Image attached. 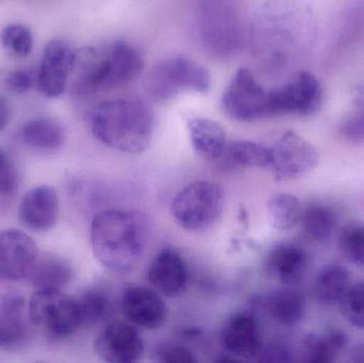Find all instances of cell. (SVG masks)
Instances as JSON below:
<instances>
[{
    "instance_id": "cell-29",
    "label": "cell",
    "mask_w": 364,
    "mask_h": 363,
    "mask_svg": "<svg viewBox=\"0 0 364 363\" xmlns=\"http://www.w3.org/2000/svg\"><path fill=\"white\" fill-rule=\"evenodd\" d=\"M83 327L97 325L110 318L112 313V300L104 288L94 287L85 290L78 298Z\"/></svg>"
},
{
    "instance_id": "cell-38",
    "label": "cell",
    "mask_w": 364,
    "mask_h": 363,
    "mask_svg": "<svg viewBox=\"0 0 364 363\" xmlns=\"http://www.w3.org/2000/svg\"><path fill=\"white\" fill-rule=\"evenodd\" d=\"M10 119V109L4 98L0 97V132L8 125Z\"/></svg>"
},
{
    "instance_id": "cell-15",
    "label": "cell",
    "mask_w": 364,
    "mask_h": 363,
    "mask_svg": "<svg viewBox=\"0 0 364 363\" xmlns=\"http://www.w3.org/2000/svg\"><path fill=\"white\" fill-rule=\"evenodd\" d=\"M149 285L162 296H181L190 281L188 264L173 247H164L154 257L146 273Z\"/></svg>"
},
{
    "instance_id": "cell-34",
    "label": "cell",
    "mask_w": 364,
    "mask_h": 363,
    "mask_svg": "<svg viewBox=\"0 0 364 363\" xmlns=\"http://www.w3.org/2000/svg\"><path fill=\"white\" fill-rule=\"evenodd\" d=\"M256 360L260 362H293V354L284 343L271 342L262 345Z\"/></svg>"
},
{
    "instance_id": "cell-11",
    "label": "cell",
    "mask_w": 364,
    "mask_h": 363,
    "mask_svg": "<svg viewBox=\"0 0 364 363\" xmlns=\"http://www.w3.org/2000/svg\"><path fill=\"white\" fill-rule=\"evenodd\" d=\"M94 351L105 362L134 363L144 355V341L138 327L132 323L114 322L96 337Z\"/></svg>"
},
{
    "instance_id": "cell-25",
    "label": "cell",
    "mask_w": 364,
    "mask_h": 363,
    "mask_svg": "<svg viewBox=\"0 0 364 363\" xmlns=\"http://www.w3.org/2000/svg\"><path fill=\"white\" fill-rule=\"evenodd\" d=\"M348 343V336L340 330L325 334H309L303 341L304 360L311 363L335 362L337 354Z\"/></svg>"
},
{
    "instance_id": "cell-12",
    "label": "cell",
    "mask_w": 364,
    "mask_h": 363,
    "mask_svg": "<svg viewBox=\"0 0 364 363\" xmlns=\"http://www.w3.org/2000/svg\"><path fill=\"white\" fill-rule=\"evenodd\" d=\"M76 50L63 40H51L43 51L38 76L41 93L47 98L60 97L65 91L68 78L74 72Z\"/></svg>"
},
{
    "instance_id": "cell-9",
    "label": "cell",
    "mask_w": 364,
    "mask_h": 363,
    "mask_svg": "<svg viewBox=\"0 0 364 363\" xmlns=\"http://www.w3.org/2000/svg\"><path fill=\"white\" fill-rule=\"evenodd\" d=\"M269 148V170L278 181L301 178L309 174L320 161L316 147L293 130L282 132Z\"/></svg>"
},
{
    "instance_id": "cell-10",
    "label": "cell",
    "mask_w": 364,
    "mask_h": 363,
    "mask_svg": "<svg viewBox=\"0 0 364 363\" xmlns=\"http://www.w3.org/2000/svg\"><path fill=\"white\" fill-rule=\"evenodd\" d=\"M267 91L247 68H240L223 94V108L235 121L269 119Z\"/></svg>"
},
{
    "instance_id": "cell-3",
    "label": "cell",
    "mask_w": 364,
    "mask_h": 363,
    "mask_svg": "<svg viewBox=\"0 0 364 363\" xmlns=\"http://www.w3.org/2000/svg\"><path fill=\"white\" fill-rule=\"evenodd\" d=\"M144 67L140 51L125 40L76 50L75 93L87 98L108 93L136 80Z\"/></svg>"
},
{
    "instance_id": "cell-17",
    "label": "cell",
    "mask_w": 364,
    "mask_h": 363,
    "mask_svg": "<svg viewBox=\"0 0 364 363\" xmlns=\"http://www.w3.org/2000/svg\"><path fill=\"white\" fill-rule=\"evenodd\" d=\"M222 343L229 355L237 359L256 358L263 345L256 315L250 313L231 315L223 327Z\"/></svg>"
},
{
    "instance_id": "cell-2",
    "label": "cell",
    "mask_w": 364,
    "mask_h": 363,
    "mask_svg": "<svg viewBox=\"0 0 364 363\" xmlns=\"http://www.w3.org/2000/svg\"><path fill=\"white\" fill-rule=\"evenodd\" d=\"M89 125L96 140L105 146L127 155H140L153 140L155 117L139 98H111L92 108Z\"/></svg>"
},
{
    "instance_id": "cell-19",
    "label": "cell",
    "mask_w": 364,
    "mask_h": 363,
    "mask_svg": "<svg viewBox=\"0 0 364 363\" xmlns=\"http://www.w3.org/2000/svg\"><path fill=\"white\" fill-rule=\"evenodd\" d=\"M255 306L264 311L279 325L293 326L303 319L306 304L301 290L294 286H286L256 298Z\"/></svg>"
},
{
    "instance_id": "cell-28",
    "label": "cell",
    "mask_w": 364,
    "mask_h": 363,
    "mask_svg": "<svg viewBox=\"0 0 364 363\" xmlns=\"http://www.w3.org/2000/svg\"><path fill=\"white\" fill-rule=\"evenodd\" d=\"M304 232L316 241L331 238L337 226V215L333 209L325 205L310 204L303 208L301 217Z\"/></svg>"
},
{
    "instance_id": "cell-6",
    "label": "cell",
    "mask_w": 364,
    "mask_h": 363,
    "mask_svg": "<svg viewBox=\"0 0 364 363\" xmlns=\"http://www.w3.org/2000/svg\"><path fill=\"white\" fill-rule=\"evenodd\" d=\"M28 309L32 324L57 340L68 338L83 327L78 300L62 290L36 289Z\"/></svg>"
},
{
    "instance_id": "cell-36",
    "label": "cell",
    "mask_w": 364,
    "mask_h": 363,
    "mask_svg": "<svg viewBox=\"0 0 364 363\" xmlns=\"http://www.w3.org/2000/svg\"><path fill=\"white\" fill-rule=\"evenodd\" d=\"M16 183L14 164L4 151H0V194L6 195L13 193L16 188Z\"/></svg>"
},
{
    "instance_id": "cell-27",
    "label": "cell",
    "mask_w": 364,
    "mask_h": 363,
    "mask_svg": "<svg viewBox=\"0 0 364 363\" xmlns=\"http://www.w3.org/2000/svg\"><path fill=\"white\" fill-rule=\"evenodd\" d=\"M301 202L288 193L275 194L267 202V215L272 227L277 232H288L301 221Z\"/></svg>"
},
{
    "instance_id": "cell-4",
    "label": "cell",
    "mask_w": 364,
    "mask_h": 363,
    "mask_svg": "<svg viewBox=\"0 0 364 363\" xmlns=\"http://www.w3.org/2000/svg\"><path fill=\"white\" fill-rule=\"evenodd\" d=\"M201 45L218 59L232 57L243 44V23L235 0H195Z\"/></svg>"
},
{
    "instance_id": "cell-22",
    "label": "cell",
    "mask_w": 364,
    "mask_h": 363,
    "mask_svg": "<svg viewBox=\"0 0 364 363\" xmlns=\"http://www.w3.org/2000/svg\"><path fill=\"white\" fill-rule=\"evenodd\" d=\"M225 170L237 168H264L271 164L269 145L248 140H237L228 143L224 155L218 161Z\"/></svg>"
},
{
    "instance_id": "cell-33",
    "label": "cell",
    "mask_w": 364,
    "mask_h": 363,
    "mask_svg": "<svg viewBox=\"0 0 364 363\" xmlns=\"http://www.w3.org/2000/svg\"><path fill=\"white\" fill-rule=\"evenodd\" d=\"M151 355L156 362L160 363L198 362L193 350L176 342H164L156 345Z\"/></svg>"
},
{
    "instance_id": "cell-26",
    "label": "cell",
    "mask_w": 364,
    "mask_h": 363,
    "mask_svg": "<svg viewBox=\"0 0 364 363\" xmlns=\"http://www.w3.org/2000/svg\"><path fill=\"white\" fill-rule=\"evenodd\" d=\"M350 286V272L339 264L323 266L316 276L314 293L316 300L325 305L340 302Z\"/></svg>"
},
{
    "instance_id": "cell-16",
    "label": "cell",
    "mask_w": 364,
    "mask_h": 363,
    "mask_svg": "<svg viewBox=\"0 0 364 363\" xmlns=\"http://www.w3.org/2000/svg\"><path fill=\"white\" fill-rule=\"evenodd\" d=\"M32 325L28 304L21 296L6 294L0 298V349H23L31 336Z\"/></svg>"
},
{
    "instance_id": "cell-37",
    "label": "cell",
    "mask_w": 364,
    "mask_h": 363,
    "mask_svg": "<svg viewBox=\"0 0 364 363\" xmlns=\"http://www.w3.org/2000/svg\"><path fill=\"white\" fill-rule=\"evenodd\" d=\"M340 131L341 136L350 142H364V110L359 111L344 121Z\"/></svg>"
},
{
    "instance_id": "cell-1",
    "label": "cell",
    "mask_w": 364,
    "mask_h": 363,
    "mask_svg": "<svg viewBox=\"0 0 364 363\" xmlns=\"http://www.w3.org/2000/svg\"><path fill=\"white\" fill-rule=\"evenodd\" d=\"M151 239V220L139 210L102 211L94 217L90 230L94 257L117 274H127L139 266Z\"/></svg>"
},
{
    "instance_id": "cell-21",
    "label": "cell",
    "mask_w": 364,
    "mask_h": 363,
    "mask_svg": "<svg viewBox=\"0 0 364 363\" xmlns=\"http://www.w3.org/2000/svg\"><path fill=\"white\" fill-rule=\"evenodd\" d=\"M188 130L193 148L199 157L210 162L220 161L229 143L220 124L203 117H194L188 119Z\"/></svg>"
},
{
    "instance_id": "cell-31",
    "label": "cell",
    "mask_w": 364,
    "mask_h": 363,
    "mask_svg": "<svg viewBox=\"0 0 364 363\" xmlns=\"http://www.w3.org/2000/svg\"><path fill=\"white\" fill-rule=\"evenodd\" d=\"M340 249L355 266H364V225H352L340 237Z\"/></svg>"
},
{
    "instance_id": "cell-18",
    "label": "cell",
    "mask_w": 364,
    "mask_h": 363,
    "mask_svg": "<svg viewBox=\"0 0 364 363\" xmlns=\"http://www.w3.org/2000/svg\"><path fill=\"white\" fill-rule=\"evenodd\" d=\"M59 200L48 185L32 188L21 198L18 207L21 223L34 232H46L57 223Z\"/></svg>"
},
{
    "instance_id": "cell-5",
    "label": "cell",
    "mask_w": 364,
    "mask_h": 363,
    "mask_svg": "<svg viewBox=\"0 0 364 363\" xmlns=\"http://www.w3.org/2000/svg\"><path fill=\"white\" fill-rule=\"evenodd\" d=\"M225 192L220 183L198 180L188 183L176 194L171 212L186 232L200 234L211 229L224 211Z\"/></svg>"
},
{
    "instance_id": "cell-32",
    "label": "cell",
    "mask_w": 364,
    "mask_h": 363,
    "mask_svg": "<svg viewBox=\"0 0 364 363\" xmlns=\"http://www.w3.org/2000/svg\"><path fill=\"white\" fill-rule=\"evenodd\" d=\"M344 319L356 327L364 328V283L350 288L340 300Z\"/></svg>"
},
{
    "instance_id": "cell-13",
    "label": "cell",
    "mask_w": 364,
    "mask_h": 363,
    "mask_svg": "<svg viewBox=\"0 0 364 363\" xmlns=\"http://www.w3.org/2000/svg\"><path fill=\"white\" fill-rule=\"evenodd\" d=\"M38 256L36 242L25 232H0V279L15 281L29 276Z\"/></svg>"
},
{
    "instance_id": "cell-23",
    "label": "cell",
    "mask_w": 364,
    "mask_h": 363,
    "mask_svg": "<svg viewBox=\"0 0 364 363\" xmlns=\"http://www.w3.org/2000/svg\"><path fill=\"white\" fill-rule=\"evenodd\" d=\"M36 289L62 290L70 285L74 276L72 264L55 255L38 256L29 274Z\"/></svg>"
},
{
    "instance_id": "cell-14",
    "label": "cell",
    "mask_w": 364,
    "mask_h": 363,
    "mask_svg": "<svg viewBox=\"0 0 364 363\" xmlns=\"http://www.w3.org/2000/svg\"><path fill=\"white\" fill-rule=\"evenodd\" d=\"M121 310L129 323L138 328L156 330L168 319V307L155 289L132 286L124 291Z\"/></svg>"
},
{
    "instance_id": "cell-30",
    "label": "cell",
    "mask_w": 364,
    "mask_h": 363,
    "mask_svg": "<svg viewBox=\"0 0 364 363\" xmlns=\"http://www.w3.org/2000/svg\"><path fill=\"white\" fill-rule=\"evenodd\" d=\"M0 44L15 57L26 58L33 48V34L27 26L11 23L0 30Z\"/></svg>"
},
{
    "instance_id": "cell-20",
    "label": "cell",
    "mask_w": 364,
    "mask_h": 363,
    "mask_svg": "<svg viewBox=\"0 0 364 363\" xmlns=\"http://www.w3.org/2000/svg\"><path fill=\"white\" fill-rule=\"evenodd\" d=\"M307 253L290 243L274 247L265 260V269L284 286H295L301 281L307 268Z\"/></svg>"
},
{
    "instance_id": "cell-35",
    "label": "cell",
    "mask_w": 364,
    "mask_h": 363,
    "mask_svg": "<svg viewBox=\"0 0 364 363\" xmlns=\"http://www.w3.org/2000/svg\"><path fill=\"white\" fill-rule=\"evenodd\" d=\"M4 85L11 93L21 95L32 87V75L26 70H15L8 72L4 76Z\"/></svg>"
},
{
    "instance_id": "cell-7",
    "label": "cell",
    "mask_w": 364,
    "mask_h": 363,
    "mask_svg": "<svg viewBox=\"0 0 364 363\" xmlns=\"http://www.w3.org/2000/svg\"><path fill=\"white\" fill-rule=\"evenodd\" d=\"M146 89L156 102H164L184 91L205 93L210 89V75L201 64L177 55L154 66Z\"/></svg>"
},
{
    "instance_id": "cell-24",
    "label": "cell",
    "mask_w": 364,
    "mask_h": 363,
    "mask_svg": "<svg viewBox=\"0 0 364 363\" xmlns=\"http://www.w3.org/2000/svg\"><path fill=\"white\" fill-rule=\"evenodd\" d=\"M21 141L36 151H57L63 145L65 132L59 121L49 117H36L23 124Z\"/></svg>"
},
{
    "instance_id": "cell-8",
    "label": "cell",
    "mask_w": 364,
    "mask_h": 363,
    "mask_svg": "<svg viewBox=\"0 0 364 363\" xmlns=\"http://www.w3.org/2000/svg\"><path fill=\"white\" fill-rule=\"evenodd\" d=\"M322 102V87L311 72H297L288 82L267 91L269 119L314 114L320 110Z\"/></svg>"
}]
</instances>
